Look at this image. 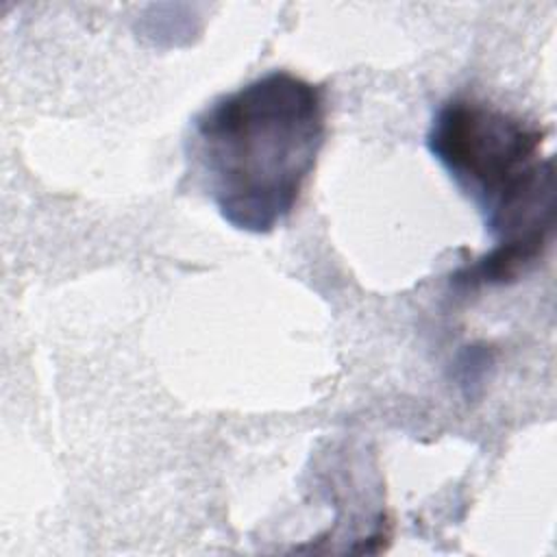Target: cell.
Here are the masks:
<instances>
[{"instance_id":"7a4b0ae2","label":"cell","mask_w":557,"mask_h":557,"mask_svg":"<svg viewBox=\"0 0 557 557\" xmlns=\"http://www.w3.org/2000/svg\"><path fill=\"white\" fill-rule=\"evenodd\" d=\"M544 137L540 124L474 96H455L433 115L426 148L479 209L494 242L455 272L457 287L513 283L550 246L555 174Z\"/></svg>"},{"instance_id":"6da1fadb","label":"cell","mask_w":557,"mask_h":557,"mask_svg":"<svg viewBox=\"0 0 557 557\" xmlns=\"http://www.w3.org/2000/svg\"><path fill=\"white\" fill-rule=\"evenodd\" d=\"M324 137V89L274 70L205 107L187 157L222 220L261 235L294 213Z\"/></svg>"}]
</instances>
